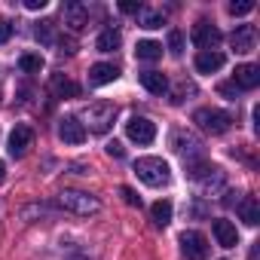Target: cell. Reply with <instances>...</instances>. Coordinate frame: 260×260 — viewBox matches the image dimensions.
I'll list each match as a JSON object with an SVG mask.
<instances>
[{
	"instance_id": "6da1fadb",
	"label": "cell",
	"mask_w": 260,
	"mask_h": 260,
	"mask_svg": "<svg viewBox=\"0 0 260 260\" xmlns=\"http://www.w3.org/2000/svg\"><path fill=\"white\" fill-rule=\"evenodd\" d=\"M135 175L147 187H166L172 181V169L159 156H141V159H135Z\"/></svg>"
},
{
	"instance_id": "7a4b0ae2",
	"label": "cell",
	"mask_w": 260,
	"mask_h": 260,
	"mask_svg": "<svg viewBox=\"0 0 260 260\" xmlns=\"http://www.w3.org/2000/svg\"><path fill=\"white\" fill-rule=\"evenodd\" d=\"M58 205H61L64 211L80 214V217H89V214H95V211L101 208V202H98L95 196L83 193V190H61V193H58Z\"/></svg>"
},
{
	"instance_id": "3957f363",
	"label": "cell",
	"mask_w": 260,
	"mask_h": 260,
	"mask_svg": "<svg viewBox=\"0 0 260 260\" xmlns=\"http://www.w3.org/2000/svg\"><path fill=\"white\" fill-rule=\"evenodd\" d=\"M193 122L202 128V132H211V135H223L226 128L233 125V116L226 110H214V107H202L193 113Z\"/></svg>"
},
{
	"instance_id": "277c9868",
	"label": "cell",
	"mask_w": 260,
	"mask_h": 260,
	"mask_svg": "<svg viewBox=\"0 0 260 260\" xmlns=\"http://www.w3.org/2000/svg\"><path fill=\"white\" fill-rule=\"evenodd\" d=\"M113 116H116V107H113L110 101H98V104H92L89 113H86L89 128H92L95 135H104V132H107V128L113 125Z\"/></svg>"
},
{
	"instance_id": "5b68a950",
	"label": "cell",
	"mask_w": 260,
	"mask_h": 260,
	"mask_svg": "<svg viewBox=\"0 0 260 260\" xmlns=\"http://www.w3.org/2000/svg\"><path fill=\"white\" fill-rule=\"evenodd\" d=\"M181 254H184V260H205L208 257V239L196 230H184L181 233Z\"/></svg>"
},
{
	"instance_id": "8992f818",
	"label": "cell",
	"mask_w": 260,
	"mask_h": 260,
	"mask_svg": "<svg viewBox=\"0 0 260 260\" xmlns=\"http://www.w3.org/2000/svg\"><path fill=\"white\" fill-rule=\"evenodd\" d=\"M125 135H128V141H135V144H150L156 138V122L147 119V116H132L125 122Z\"/></svg>"
},
{
	"instance_id": "52a82bcc",
	"label": "cell",
	"mask_w": 260,
	"mask_h": 260,
	"mask_svg": "<svg viewBox=\"0 0 260 260\" xmlns=\"http://www.w3.org/2000/svg\"><path fill=\"white\" fill-rule=\"evenodd\" d=\"M31 147H34V128L31 125H16L10 132V153L16 159H22Z\"/></svg>"
},
{
	"instance_id": "ba28073f",
	"label": "cell",
	"mask_w": 260,
	"mask_h": 260,
	"mask_svg": "<svg viewBox=\"0 0 260 260\" xmlns=\"http://www.w3.org/2000/svg\"><path fill=\"white\" fill-rule=\"evenodd\" d=\"M58 138L64 144H83L86 141V125L80 119H74V116H64L58 122Z\"/></svg>"
},
{
	"instance_id": "9c48e42d",
	"label": "cell",
	"mask_w": 260,
	"mask_h": 260,
	"mask_svg": "<svg viewBox=\"0 0 260 260\" xmlns=\"http://www.w3.org/2000/svg\"><path fill=\"white\" fill-rule=\"evenodd\" d=\"M230 40H233V49L236 52H242V55L245 52H254V46H257V28L254 25H239Z\"/></svg>"
},
{
	"instance_id": "30bf717a",
	"label": "cell",
	"mask_w": 260,
	"mask_h": 260,
	"mask_svg": "<svg viewBox=\"0 0 260 260\" xmlns=\"http://www.w3.org/2000/svg\"><path fill=\"white\" fill-rule=\"evenodd\" d=\"M193 43H196L199 49H211V46L220 43V31H217L214 25H208V22H196V25H193Z\"/></svg>"
},
{
	"instance_id": "8fae6325",
	"label": "cell",
	"mask_w": 260,
	"mask_h": 260,
	"mask_svg": "<svg viewBox=\"0 0 260 260\" xmlns=\"http://www.w3.org/2000/svg\"><path fill=\"white\" fill-rule=\"evenodd\" d=\"M223 64H226V55L217 52V49H202V52L196 55V71H199V74H217Z\"/></svg>"
},
{
	"instance_id": "7c38bea8",
	"label": "cell",
	"mask_w": 260,
	"mask_h": 260,
	"mask_svg": "<svg viewBox=\"0 0 260 260\" xmlns=\"http://www.w3.org/2000/svg\"><path fill=\"white\" fill-rule=\"evenodd\" d=\"M233 86L236 89H257L260 86V68L257 64H239L233 74Z\"/></svg>"
},
{
	"instance_id": "4fadbf2b",
	"label": "cell",
	"mask_w": 260,
	"mask_h": 260,
	"mask_svg": "<svg viewBox=\"0 0 260 260\" xmlns=\"http://www.w3.org/2000/svg\"><path fill=\"white\" fill-rule=\"evenodd\" d=\"M116 77H119V68H116V64L98 61V64L89 68V83H92V86H107V83H113Z\"/></svg>"
},
{
	"instance_id": "5bb4252c",
	"label": "cell",
	"mask_w": 260,
	"mask_h": 260,
	"mask_svg": "<svg viewBox=\"0 0 260 260\" xmlns=\"http://www.w3.org/2000/svg\"><path fill=\"white\" fill-rule=\"evenodd\" d=\"M64 25H68L71 31H83V28L89 25V10H86L83 4H68V7H64Z\"/></svg>"
},
{
	"instance_id": "9a60e30c",
	"label": "cell",
	"mask_w": 260,
	"mask_h": 260,
	"mask_svg": "<svg viewBox=\"0 0 260 260\" xmlns=\"http://www.w3.org/2000/svg\"><path fill=\"white\" fill-rule=\"evenodd\" d=\"M138 80H141V86H144L150 95H166V92H169V80H166V74H159V71H144V74H138Z\"/></svg>"
},
{
	"instance_id": "2e32d148",
	"label": "cell",
	"mask_w": 260,
	"mask_h": 260,
	"mask_svg": "<svg viewBox=\"0 0 260 260\" xmlns=\"http://www.w3.org/2000/svg\"><path fill=\"white\" fill-rule=\"evenodd\" d=\"M208 172H211V175H205V169H193L190 175H193V181H196L202 190H211V187H214V190H220V187H223V172H220L217 166H211Z\"/></svg>"
},
{
	"instance_id": "e0dca14e",
	"label": "cell",
	"mask_w": 260,
	"mask_h": 260,
	"mask_svg": "<svg viewBox=\"0 0 260 260\" xmlns=\"http://www.w3.org/2000/svg\"><path fill=\"white\" fill-rule=\"evenodd\" d=\"M214 239H217L220 248H236V245H239L236 223H230V220H214Z\"/></svg>"
},
{
	"instance_id": "ac0fdd59",
	"label": "cell",
	"mask_w": 260,
	"mask_h": 260,
	"mask_svg": "<svg viewBox=\"0 0 260 260\" xmlns=\"http://www.w3.org/2000/svg\"><path fill=\"white\" fill-rule=\"evenodd\" d=\"M239 217H242L248 226H257V223H260V202H257V196H245V199L239 202Z\"/></svg>"
},
{
	"instance_id": "d6986e66",
	"label": "cell",
	"mask_w": 260,
	"mask_h": 260,
	"mask_svg": "<svg viewBox=\"0 0 260 260\" xmlns=\"http://www.w3.org/2000/svg\"><path fill=\"white\" fill-rule=\"evenodd\" d=\"M135 55H138V61H156V58H162V43H156V40H141V43L135 46Z\"/></svg>"
},
{
	"instance_id": "ffe728a7",
	"label": "cell",
	"mask_w": 260,
	"mask_h": 260,
	"mask_svg": "<svg viewBox=\"0 0 260 260\" xmlns=\"http://www.w3.org/2000/svg\"><path fill=\"white\" fill-rule=\"evenodd\" d=\"M119 43H122L119 31L107 28V31H101V34H98V40H95V49H98V52H113V49H119Z\"/></svg>"
},
{
	"instance_id": "44dd1931",
	"label": "cell",
	"mask_w": 260,
	"mask_h": 260,
	"mask_svg": "<svg viewBox=\"0 0 260 260\" xmlns=\"http://www.w3.org/2000/svg\"><path fill=\"white\" fill-rule=\"evenodd\" d=\"M150 214H153V223H156V226H169V223H172V202H169V199L153 202Z\"/></svg>"
},
{
	"instance_id": "7402d4cb",
	"label": "cell",
	"mask_w": 260,
	"mask_h": 260,
	"mask_svg": "<svg viewBox=\"0 0 260 260\" xmlns=\"http://www.w3.org/2000/svg\"><path fill=\"white\" fill-rule=\"evenodd\" d=\"M52 89H55V95H61V98H64V95H68V98H77V95H80V86L71 83V80H61V77L52 80Z\"/></svg>"
},
{
	"instance_id": "603a6c76",
	"label": "cell",
	"mask_w": 260,
	"mask_h": 260,
	"mask_svg": "<svg viewBox=\"0 0 260 260\" xmlns=\"http://www.w3.org/2000/svg\"><path fill=\"white\" fill-rule=\"evenodd\" d=\"M19 68H22L25 74H40V71H43V58L34 55V52H28V55L19 58Z\"/></svg>"
},
{
	"instance_id": "cb8c5ba5",
	"label": "cell",
	"mask_w": 260,
	"mask_h": 260,
	"mask_svg": "<svg viewBox=\"0 0 260 260\" xmlns=\"http://www.w3.org/2000/svg\"><path fill=\"white\" fill-rule=\"evenodd\" d=\"M175 150H178L181 156H187V153H199V141L190 138V135H178V138H175Z\"/></svg>"
},
{
	"instance_id": "d4e9b609",
	"label": "cell",
	"mask_w": 260,
	"mask_h": 260,
	"mask_svg": "<svg viewBox=\"0 0 260 260\" xmlns=\"http://www.w3.org/2000/svg\"><path fill=\"white\" fill-rule=\"evenodd\" d=\"M162 25H166V16H162V13H141V28L156 31V28H162Z\"/></svg>"
},
{
	"instance_id": "484cf974",
	"label": "cell",
	"mask_w": 260,
	"mask_h": 260,
	"mask_svg": "<svg viewBox=\"0 0 260 260\" xmlns=\"http://www.w3.org/2000/svg\"><path fill=\"white\" fill-rule=\"evenodd\" d=\"M34 34H37V40H43V43H52V40H55V22H40Z\"/></svg>"
},
{
	"instance_id": "4316f807",
	"label": "cell",
	"mask_w": 260,
	"mask_h": 260,
	"mask_svg": "<svg viewBox=\"0 0 260 260\" xmlns=\"http://www.w3.org/2000/svg\"><path fill=\"white\" fill-rule=\"evenodd\" d=\"M251 10H254V0H239V4L233 0V4H230V13L233 16H248Z\"/></svg>"
},
{
	"instance_id": "83f0119b",
	"label": "cell",
	"mask_w": 260,
	"mask_h": 260,
	"mask_svg": "<svg viewBox=\"0 0 260 260\" xmlns=\"http://www.w3.org/2000/svg\"><path fill=\"white\" fill-rule=\"evenodd\" d=\"M169 49H172V55H181L184 52V34L181 31H172L169 34Z\"/></svg>"
},
{
	"instance_id": "f1b7e54d",
	"label": "cell",
	"mask_w": 260,
	"mask_h": 260,
	"mask_svg": "<svg viewBox=\"0 0 260 260\" xmlns=\"http://www.w3.org/2000/svg\"><path fill=\"white\" fill-rule=\"evenodd\" d=\"M104 150H107V156H113V159H122V156H125V147H122L119 141H107Z\"/></svg>"
},
{
	"instance_id": "f546056e",
	"label": "cell",
	"mask_w": 260,
	"mask_h": 260,
	"mask_svg": "<svg viewBox=\"0 0 260 260\" xmlns=\"http://www.w3.org/2000/svg\"><path fill=\"white\" fill-rule=\"evenodd\" d=\"M119 196H122V199H125L128 205H141V196H138V193H135L132 187H119Z\"/></svg>"
},
{
	"instance_id": "4dcf8cb0",
	"label": "cell",
	"mask_w": 260,
	"mask_h": 260,
	"mask_svg": "<svg viewBox=\"0 0 260 260\" xmlns=\"http://www.w3.org/2000/svg\"><path fill=\"white\" fill-rule=\"evenodd\" d=\"M10 37H13V25L7 19H0V43H7Z\"/></svg>"
},
{
	"instance_id": "1f68e13d",
	"label": "cell",
	"mask_w": 260,
	"mask_h": 260,
	"mask_svg": "<svg viewBox=\"0 0 260 260\" xmlns=\"http://www.w3.org/2000/svg\"><path fill=\"white\" fill-rule=\"evenodd\" d=\"M217 92H220V95H226L230 101H236V86H233V83H220V86H217Z\"/></svg>"
},
{
	"instance_id": "d6a6232c",
	"label": "cell",
	"mask_w": 260,
	"mask_h": 260,
	"mask_svg": "<svg viewBox=\"0 0 260 260\" xmlns=\"http://www.w3.org/2000/svg\"><path fill=\"white\" fill-rule=\"evenodd\" d=\"M122 13H141V4H135V0H125V4H119Z\"/></svg>"
},
{
	"instance_id": "836d02e7",
	"label": "cell",
	"mask_w": 260,
	"mask_h": 260,
	"mask_svg": "<svg viewBox=\"0 0 260 260\" xmlns=\"http://www.w3.org/2000/svg\"><path fill=\"white\" fill-rule=\"evenodd\" d=\"M46 4H49V0H25V7L34 10V13H37V10H46Z\"/></svg>"
},
{
	"instance_id": "e575fe53",
	"label": "cell",
	"mask_w": 260,
	"mask_h": 260,
	"mask_svg": "<svg viewBox=\"0 0 260 260\" xmlns=\"http://www.w3.org/2000/svg\"><path fill=\"white\" fill-rule=\"evenodd\" d=\"M4 178H7V162L0 159V181H4Z\"/></svg>"
}]
</instances>
